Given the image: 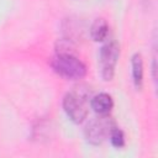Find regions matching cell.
<instances>
[{
	"label": "cell",
	"mask_w": 158,
	"mask_h": 158,
	"mask_svg": "<svg viewBox=\"0 0 158 158\" xmlns=\"http://www.w3.org/2000/svg\"><path fill=\"white\" fill-rule=\"evenodd\" d=\"M90 96L89 88L78 86L68 91L63 98V109L67 116L75 123L83 122L88 116L86 101Z\"/></svg>",
	"instance_id": "obj_1"
},
{
	"label": "cell",
	"mask_w": 158,
	"mask_h": 158,
	"mask_svg": "<svg viewBox=\"0 0 158 158\" xmlns=\"http://www.w3.org/2000/svg\"><path fill=\"white\" fill-rule=\"evenodd\" d=\"M51 67L60 77L70 80H79L86 74L85 64L73 53L58 52L51 59Z\"/></svg>",
	"instance_id": "obj_2"
},
{
	"label": "cell",
	"mask_w": 158,
	"mask_h": 158,
	"mask_svg": "<svg viewBox=\"0 0 158 158\" xmlns=\"http://www.w3.org/2000/svg\"><path fill=\"white\" fill-rule=\"evenodd\" d=\"M115 127V121L112 117L106 115H99L96 117H93L88 125L85 126L84 135L88 142L91 144H100L102 141L109 137L111 130Z\"/></svg>",
	"instance_id": "obj_3"
},
{
	"label": "cell",
	"mask_w": 158,
	"mask_h": 158,
	"mask_svg": "<svg viewBox=\"0 0 158 158\" xmlns=\"http://www.w3.org/2000/svg\"><path fill=\"white\" fill-rule=\"evenodd\" d=\"M118 54H120V47L115 41H110L101 47L99 56V64H100V73L104 80L109 81L114 78Z\"/></svg>",
	"instance_id": "obj_4"
},
{
	"label": "cell",
	"mask_w": 158,
	"mask_h": 158,
	"mask_svg": "<svg viewBox=\"0 0 158 158\" xmlns=\"http://www.w3.org/2000/svg\"><path fill=\"white\" fill-rule=\"evenodd\" d=\"M90 106L96 114L106 115L111 111V109L114 106V101H112V98L109 94L99 93V94L94 95L90 99Z\"/></svg>",
	"instance_id": "obj_5"
},
{
	"label": "cell",
	"mask_w": 158,
	"mask_h": 158,
	"mask_svg": "<svg viewBox=\"0 0 158 158\" xmlns=\"http://www.w3.org/2000/svg\"><path fill=\"white\" fill-rule=\"evenodd\" d=\"M132 64V78H133V84L137 90L142 89L143 85V60L142 56L139 53H135L131 59Z\"/></svg>",
	"instance_id": "obj_6"
},
{
	"label": "cell",
	"mask_w": 158,
	"mask_h": 158,
	"mask_svg": "<svg viewBox=\"0 0 158 158\" xmlns=\"http://www.w3.org/2000/svg\"><path fill=\"white\" fill-rule=\"evenodd\" d=\"M109 33V25L105 19H96L90 27V36L94 41H104Z\"/></svg>",
	"instance_id": "obj_7"
},
{
	"label": "cell",
	"mask_w": 158,
	"mask_h": 158,
	"mask_svg": "<svg viewBox=\"0 0 158 158\" xmlns=\"http://www.w3.org/2000/svg\"><path fill=\"white\" fill-rule=\"evenodd\" d=\"M109 137H110V141H111V143H112L114 147H116V148H122V147L125 146V135H123V132H122L120 128H117L116 126L111 130Z\"/></svg>",
	"instance_id": "obj_8"
}]
</instances>
